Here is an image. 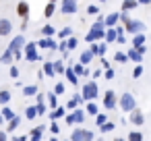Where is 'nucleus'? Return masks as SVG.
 <instances>
[{
	"label": "nucleus",
	"mask_w": 151,
	"mask_h": 141,
	"mask_svg": "<svg viewBox=\"0 0 151 141\" xmlns=\"http://www.w3.org/2000/svg\"><path fill=\"white\" fill-rule=\"evenodd\" d=\"M106 48H108V44H106V42H101V44H91V48H89V50H91V54H93V56H104V54H106Z\"/></svg>",
	"instance_id": "obj_10"
},
{
	"label": "nucleus",
	"mask_w": 151,
	"mask_h": 141,
	"mask_svg": "<svg viewBox=\"0 0 151 141\" xmlns=\"http://www.w3.org/2000/svg\"><path fill=\"white\" fill-rule=\"evenodd\" d=\"M106 38V25H104V17H99L93 25H91V31L85 35V40L89 44H97V40H104Z\"/></svg>",
	"instance_id": "obj_1"
},
{
	"label": "nucleus",
	"mask_w": 151,
	"mask_h": 141,
	"mask_svg": "<svg viewBox=\"0 0 151 141\" xmlns=\"http://www.w3.org/2000/svg\"><path fill=\"white\" fill-rule=\"evenodd\" d=\"M54 93H56V95L64 93V83H56V87H54Z\"/></svg>",
	"instance_id": "obj_42"
},
{
	"label": "nucleus",
	"mask_w": 151,
	"mask_h": 141,
	"mask_svg": "<svg viewBox=\"0 0 151 141\" xmlns=\"http://www.w3.org/2000/svg\"><path fill=\"white\" fill-rule=\"evenodd\" d=\"M85 114H89V116H97V114H99V108H97V104H95V102H87Z\"/></svg>",
	"instance_id": "obj_15"
},
{
	"label": "nucleus",
	"mask_w": 151,
	"mask_h": 141,
	"mask_svg": "<svg viewBox=\"0 0 151 141\" xmlns=\"http://www.w3.org/2000/svg\"><path fill=\"white\" fill-rule=\"evenodd\" d=\"M128 120H130L134 127H143V124H145V114L137 108V110H132V112L128 114Z\"/></svg>",
	"instance_id": "obj_6"
},
{
	"label": "nucleus",
	"mask_w": 151,
	"mask_h": 141,
	"mask_svg": "<svg viewBox=\"0 0 151 141\" xmlns=\"http://www.w3.org/2000/svg\"><path fill=\"white\" fill-rule=\"evenodd\" d=\"M64 38H73V29L70 27H64L62 31H60V40L64 42Z\"/></svg>",
	"instance_id": "obj_35"
},
{
	"label": "nucleus",
	"mask_w": 151,
	"mask_h": 141,
	"mask_svg": "<svg viewBox=\"0 0 151 141\" xmlns=\"http://www.w3.org/2000/svg\"><path fill=\"white\" fill-rule=\"evenodd\" d=\"M37 89H35V85H27V87H23V93L25 95H33Z\"/></svg>",
	"instance_id": "obj_38"
},
{
	"label": "nucleus",
	"mask_w": 151,
	"mask_h": 141,
	"mask_svg": "<svg viewBox=\"0 0 151 141\" xmlns=\"http://www.w3.org/2000/svg\"><path fill=\"white\" fill-rule=\"evenodd\" d=\"M128 141H143V133L141 131H130L128 133Z\"/></svg>",
	"instance_id": "obj_26"
},
{
	"label": "nucleus",
	"mask_w": 151,
	"mask_h": 141,
	"mask_svg": "<svg viewBox=\"0 0 151 141\" xmlns=\"http://www.w3.org/2000/svg\"><path fill=\"white\" fill-rule=\"evenodd\" d=\"M73 71H75V75H87V73H89L81 62H79V64H75V67H73Z\"/></svg>",
	"instance_id": "obj_30"
},
{
	"label": "nucleus",
	"mask_w": 151,
	"mask_h": 141,
	"mask_svg": "<svg viewBox=\"0 0 151 141\" xmlns=\"http://www.w3.org/2000/svg\"><path fill=\"white\" fill-rule=\"evenodd\" d=\"M85 116H87V114H85V110L77 108L70 116H66V122H68V124H77V122H79V124H81V122L85 120Z\"/></svg>",
	"instance_id": "obj_5"
},
{
	"label": "nucleus",
	"mask_w": 151,
	"mask_h": 141,
	"mask_svg": "<svg viewBox=\"0 0 151 141\" xmlns=\"http://www.w3.org/2000/svg\"><path fill=\"white\" fill-rule=\"evenodd\" d=\"M48 102H50V106L56 110V104H58V100H56V93L52 91V93H48Z\"/></svg>",
	"instance_id": "obj_37"
},
{
	"label": "nucleus",
	"mask_w": 151,
	"mask_h": 141,
	"mask_svg": "<svg viewBox=\"0 0 151 141\" xmlns=\"http://www.w3.org/2000/svg\"><path fill=\"white\" fill-rule=\"evenodd\" d=\"M13 33V23L9 19H0V35H11Z\"/></svg>",
	"instance_id": "obj_7"
},
{
	"label": "nucleus",
	"mask_w": 151,
	"mask_h": 141,
	"mask_svg": "<svg viewBox=\"0 0 151 141\" xmlns=\"http://www.w3.org/2000/svg\"><path fill=\"white\" fill-rule=\"evenodd\" d=\"M64 73H66V79H68L73 85H77V83H79V79H77V75H75V71H73V69H66Z\"/></svg>",
	"instance_id": "obj_25"
},
{
	"label": "nucleus",
	"mask_w": 151,
	"mask_h": 141,
	"mask_svg": "<svg viewBox=\"0 0 151 141\" xmlns=\"http://www.w3.org/2000/svg\"><path fill=\"white\" fill-rule=\"evenodd\" d=\"M77 9H79V4L75 2V0H64V2H62V13H66V15L77 13Z\"/></svg>",
	"instance_id": "obj_9"
},
{
	"label": "nucleus",
	"mask_w": 151,
	"mask_h": 141,
	"mask_svg": "<svg viewBox=\"0 0 151 141\" xmlns=\"http://www.w3.org/2000/svg\"><path fill=\"white\" fill-rule=\"evenodd\" d=\"M50 131H52V133H54V135H56V133H58V131H60V129H58V124H56V122H52V124H50Z\"/></svg>",
	"instance_id": "obj_46"
},
{
	"label": "nucleus",
	"mask_w": 151,
	"mask_h": 141,
	"mask_svg": "<svg viewBox=\"0 0 151 141\" xmlns=\"http://www.w3.org/2000/svg\"><path fill=\"white\" fill-rule=\"evenodd\" d=\"M81 100H83V98H81L79 93H77V95H73V100L68 102V108H70V110H77V106H79V102H81Z\"/></svg>",
	"instance_id": "obj_27"
},
{
	"label": "nucleus",
	"mask_w": 151,
	"mask_h": 141,
	"mask_svg": "<svg viewBox=\"0 0 151 141\" xmlns=\"http://www.w3.org/2000/svg\"><path fill=\"white\" fill-rule=\"evenodd\" d=\"M54 71H56V73H64L66 69H64V64H62V62H54Z\"/></svg>",
	"instance_id": "obj_43"
},
{
	"label": "nucleus",
	"mask_w": 151,
	"mask_h": 141,
	"mask_svg": "<svg viewBox=\"0 0 151 141\" xmlns=\"http://www.w3.org/2000/svg\"><path fill=\"white\" fill-rule=\"evenodd\" d=\"M35 48H37V44H29V46H25V56H27L29 60H37V52H35Z\"/></svg>",
	"instance_id": "obj_12"
},
{
	"label": "nucleus",
	"mask_w": 151,
	"mask_h": 141,
	"mask_svg": "<svg viewBox=\"0 0 151 141\" xmlns=\"http://www.w3.org/2000/svg\"><path fill=\"white\" fill-rule=\"evenodd\" d=\"M118 106H120V110L122 112H132V110H137V98L132 95V93H122L120 98H118Z\"/></svg>",
	"instance_id": "obj_2"
},
{
	"label": "nucleus",
	"mask_w": 151,
	"mask_h": 141,
	"mask_svg": "<svg viewBox=\"0 0 151 141\" xmlns=\"http://www.w3.org/2000/svg\"><path fill=\"white\" fill-rule=\"evenodd\" d=\"M25 116H27V118H35V116H37V106H29V108L25 110Z\"/></svg>",
	"instance_id": "obj_31"
},
{
	"label": "nucleus",
	"mask_w": 151,
	"mask_h": 141,
	"mask_svg": "<svg viewBox=\"0 0 151 141\" xmlns=\"http://www.w3.org/2000/svg\"><path fill=\"white\" fill-rule=\"evenodd\" d=\"M97 11H99V9H97L95 4H89V7H87V13H89V15H97Z\"/></svg>",
	"instance_id": "obj_44"
},
{
	"label": "nucleus",
	"mask_w": 151,
	"mask_h": 141,
	"mask_svg": "<svg viewBox=\"0 0 151 141\" xmlns=\"http://www.w3.org/2000/svg\"><path fill=\"white\" fill-rule=\"evenodd\" d=\"M114 60H116V62H128V56H126L124 52H116V54H114Z\"/></svg>",
	"instance_id": "obj_32"
},
{
	"label": "nucleus",
	"mask_w": 151,
	"mask_h": 141,
	"mask_svg": "<svg viewBox=\"0 0 151 141\" xmlns=\"http://www.w3.org/2000/svg\"><path fill=\"white\" fill-rule=\"evenodd\" d=\"M99 95V89H97V83L95 81H87L83 85V91H81V98L85 102H95V98Z\"/></svg>",
	"instance_id": "obj_3"
},
{
	"label": "nucleus",
	"mask_w": 151,
	"mask_h": 141,
	"mask_svg": "<svg viewBox=\"0 0 151 141\" xmlns=\"http://www.w3.org/2000/svg\"><path fill=\"white\" fill-rule=\"evenodd\" d=\"M114 141H124V139H120V137H116V139H114Z\"/></svg>",
	"instance_id": "obj_50"
},
{
	"label": "nucleus",
	"mask_w": 151,
	"mask_h": 141,
	"mask_svg": "<svg viewBox=\"0 0 151 141\" xmlns=\"http://www.w3.org/2000/svg\"><path fill=\"white\" fill-rule=\"evenodd\" d=\"M118 21H120V13H112V15H108L104 19V25H106V29H114V25Z\"/></svg>",
	"instance_id": "obj_8"
},
{
	"label": "nucleus",
	"mask_w": 151,
	"mask_h": 141,
	"mask_svg": "<svg viewBox=\"0 0 151 141\" xmlns=\"http://www.w3.org/2000/svg\"><path fill=\"white\" fill-rule=\"evenodd\" d=\"M141 46H145V33L132 35V48H141Z\"/></svg>",
	"instance_id": "obj_17"
},
{
	"label": "nucleus",
	"mask_w": 151,
	"mask_h": 141,
	"mask_svg": "<svg viewBox=\"0 0 151 141\" xmlns=\"http://www.w3.org/2000/svg\"><path fill=\"white\" fill-rule=\"evenodd\" d=\"M0 114H2V118H4V120H9V122H11V120L15 118V114H13V110H11L9 106H4V108H2V112H0Z\"/></svg>",
	"instance_id": "obj_23"
},
{
	"label": "nucleus",
	"mask_w": 151,
	"mask_h": 141,
	"mask_svg": "<svg viewBox=\"0 0 151 141\" xmlns=\"http://www.w3.org/2000/svg\"><path fill=\"white\" fill-rule=\"evenodd\" d=\"M104 77H106V79H114V71H112V69H108V71L104 73Z\"/></svg>",
	"instance_id": "obj_45"
},
{
	"label": "nucleus",
	"mask_w": 151,
	"mask_h": 141,
	"mask_svg": "<svg viewBox=\"0 0 151 141\" xmlns=\"http://www.w3.org/2000/svg\"><path fill=\"white\" fill-rule=\"evenodd\" d=\"M19 75V69L17 67H11V77H17Z\"/></svg>",
	"instance_id": "obj_47"
},
{
	"label": "nucleus",
	"mask_w": 151,
	"mask_h": 141,
	"mask_svg": "<svg viewBox=\"0 0 151 141\" xmlns=\"http://www.w3.org/2000/svg\"><path fill=\"white\" fill-rule=\"evenodd\" d=\"M0 122H4V118H2V114H0Z\"/></svg>",
	"instance_id": "obj_51"
},
{
	"label": "nucleus",
	"mask_w": 151,
	"mask_h": 141,
	"mask_svg": "<svg viewBox=\"0 0 151 141\" xmlns=\"http://www.w3.org/2000/svg\"><path fill=\"white\" fill-rule=\"evenodd\" d=\"M93 60V54H91V50H85L83 54H81V64H89Z\"/></svg>",
	"instance_id": "obj_24"
},
{
	"label": "nucleus",
	"mask_w": 151,
	"mask_h": 141,
	"mask_svg": "<svg viewBox=\"0 0 151 141\" xmlns=\"http://www.w3.org/2000/svg\"><path fill=\"white\" fill-rule=\"evenodd\" d=\"M56 7H58L56 2H48V4L44 7V17H52V15H54V11H56Z\"/></svg>",
	"instance_id": "obj_20"
},
{
	"label": "nucleus",
	"mask_w": 151,
	"mask_h": 141,
	"mask_svg": "<svg viewBox=\"0 0 151 141\" xmlns=\"http://www.w3.org/2000/svg\"><path fill=\"white\" fill-rule=\"evenodd\" d=\"M17 15H19L23 21H27V17H29V4H27V2H19V4H17Z\"/></svg>",
	"instance_id": "obj_11"
},
{
	"label": "nucleus",
	"mask_w": 151,
	"mask_h": 141,
	"mask_svg": "<svg viewBox=\"0 0 151 141\" xmlns=\"http://www.w3.org/2000/svg\"><path fill=\"white\" fill-rule=\"evenodd\" d=\"M50 116H52V120H58V118H62V116H64V108H56V110H54Z\"/></svg>",
	"instance_id": "obj_33"
},
{
	"label": "nucleus",
	"mask_w": 151,
	"mask_h": 141,
	"mask_svg": "<svg viewBox=\"0 0 151 141\" xmlns=\"http://www.w3.org/2000/svg\"><path fill=\"white\" fill-rule=\"evenodd\" d=\"M116 129V124L114 122H106L104 127H101V133H108V131H114Z\"/></svg>",
	"instance_id": "obj_41"
},
{
	"label": "nucleus",
	"mask_w": 151,
	"mask_h": 141,
	"mask_svg": "<svg viewBox=\"0 0 151 141\" xmlns=\"http://www.w3.org/2000/svg\"><path fill=\"white\" fill-rule=\"evenodd\" d=\"M137 7H139V0H130V2L126 0V2H122V4H120L122 13H126V11H130V9H137Z\"/></svg>",
	"instance_id": "obj_19"
},
{
	"label": "nucleus",
	"mask_w": 151,
	"mask_h": 141,
	"mask_svg": "<svg viewBox=\"0 0 151 141\" xmlns=\"http://www.w3.org/2000/svg\"><path fill=\"white\" fill-rule=\"evenodd\" d=\"M118 106V95L112 91V89H108L106 93H104V108L106 110H114Z\"/></svg>",
	"instance_id": "obj_4"
},
{
	"label": "nucleus",
	"mask_w": 151,
	"mask_h": 141,
	"mask_svg": "<svg viewBox=\"0 0 151 141\" xmlns=\"http://www.w3.org/2000/svg\"><path fill=\"white\" fill-rule=\"evenodd\" d=\"M0 141H6V133L4 131H0Z\"/></svg>",
	"instance_id": "obj_49"
},
{
	"label": "nucleus",
	"mask_w": 151,
	"mask_h": 141,
	"mask_svg": "<svg viewBox=\"0 0 151 141\" xmlns=\"http://www.w3.org/2000/svg\"><path fill=\"white\" fill-rule=\"evenodd\" d=\"M44 73H46V75H50V77H54V75H56V71H54V62H46Z\"/></svg>",
	"instance_id": "obj_29"
},
{
	"label": "nucleus",
	"mask_w": 151,
	"mask_h": 141,
	"mask_svg": "<svg viewBox=\"0 0 151 141\" xmlns=\"http://www.w3.org/2000/svg\"><path fill=\"white\" fill-rule=\"evenodd\" d=\"M85 141H93V133H91V131L85 133Z\"/></svg>",
	"instance_id": "obj_48"
},
{
	"label": "nucleus",
	"mask_w": 151,
	"mask_h": 141,
	"mask_svg": "<svg viewBox=\"0 0 151 141\" xmlns=\"http://www.w3.org/2000/svg\"><path fill=\"white\" fill-rule=\"evenodd\" d=\"M85 129H77V131H73V135H70V141H85Z\"/></svg>",
	"instance_id": "obj_16"
},
{
	"label": "nucleus",
	"mask_w": 151,
	"mask_h": 141,
	"mask_svg": "<svg viewBox=\"0 0 151 141\" xmlns=\"http://www.w3.org/2000/svg\"><path fill=\"white\" fill-rule=\"evenodd\" d=\"M106 44H110V42H116L118 40V29L114 27V29H106Z\"/></svg>",
	"instance_id": "obj_14"
},
{
	"label": "nucleus",
	"mask_w": 151,
	"mask_h": 141,
	"mask_svg": "<svg viewBox=\"0 0 151 141\" xmlns=\"http://www.w3.org/2000/svg\"><path fill=\"white\" fill-rule=\"evenodd\" d=\"M44 131H46V127H37V129H33V133L29 135V141H40Z\"/></svg>",
	"instance_id": "obj_18"
},
{
	"label": "nucleus",
	"mask_w": 151,
	"mask_h": 141,
	"mask_svg": "<svg viewBox=\"0 0 151 141\" xmlns=\"http://www.w3.org/2000/svg\"><path fill=\"white\" fill-rule=\"evenodd\" d=\"M75 48H77V38H70L66 42V50H75Z\"/></svg>",
	"instance_id": "obj_39"
},
{
	"label": "nucleus",
	"mask_w": 151,
	"mask_h": 141,
	"mask_svg": "<svg viewBox=\"0 0 151 141\" xmlns=\"http://www.w3.org/2000/svg\"><path fill=\"white\" fill-rule=\"evenodd\" d=\"M141 75H143V64H137V67L132 69V77H134V79H139Z\"/></svg>",
	"instance_id": "obj_36"
},
{
	"label": "nucleus",
	"mask_w": 151,
	"mask_h": 141,
	"mask_svg": "<svg viewBox=\"0 0 151 141\" xmlns=\"http://www.w3.org/2000/svg\"><path fill=\"white\" fill-rule=\"evenodd\" d=\"M19 127V118H13L11 122H9V127H6V131H15Z\"/></svg>",
	"instance_id": "obj_40"
},
{
	"label": "nucleus",
	"mask_w": 151,
	"mask_h": 141,
	"mask_svg": "<svg viewBox=\"0 0 151 141\" xmlns=\"http://www.w3.org/2000/svg\"><path fill=\"white\" fill-rule=\"evenodd\" d=\"M95 122H97V127L101 129V127L108 122V116H106V114H97V116H95Z\"/></svg>",
	"instance_id": "obj_34"
},
{
	"label": "nucleus",
	"mask_w": 151,
	"mask_h": 141,
	"mask_svg": "<svg viewBox=\"0 0 151 141\" xmlns=\"http://www.w3.org/2000/svg\"><path fill=\"white\" fill-rule=\"evenodd\" d=\"M54 31H56V29H54L52 25H46V27H42V33H44V38H52V35H54Z\"/></svg>",
	"instance_id": "obj_28"
},
{
	"label": "nucleus",
	"mask_w": 151,
	"mask_h": 141,
	"mask_svg": "<svg viewBox=\"0 0 151 141\" xmlns=\"http://www.w3.org/2000/svg\"><path fill=\"white\" fill-rule=\"evenodd\" d=\"M9 102H11V91L9 89H2V91H0V104L6 106Z\"/></svg>",
	"instance_id": "obj_22"
},
{
	"label": "nucleus",
	"mask_w": 151,
	"mask_h": 141,
	"mask_svg": "<svg viewBox=\"0 0 151 141\" xmlns=\"http://www.w3.org/2000/svg\"><path fill=\"white\" fill-rule=\"evenodd\" d=\"M126 56H128V60H132V62H137V64H141V62H143V56H141V54H139L134 48H128Z\"/></svg>",
	"instance_id": "obj_13"
},
{
	"label": "nucleus",
	"mask_w": 151,
	"mask_h": 141,
	"mask_svg": "<svg viewBox=\"0 0 151 141\" xmlns=\"http://www.w3.org/2000/svg\"><path fill=\"white\" fill-rule=\"evenodd\" d=\"M40 48H48V50H56V42H52L50 38H46V40H42L40 44H37Z\"/></svg>",
	"instance_id": "obj_21"
}]
</instances>
